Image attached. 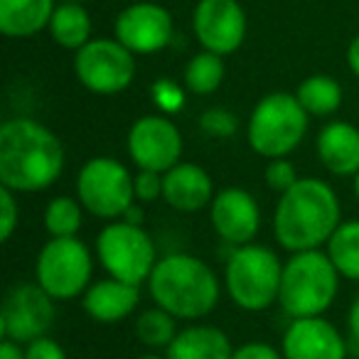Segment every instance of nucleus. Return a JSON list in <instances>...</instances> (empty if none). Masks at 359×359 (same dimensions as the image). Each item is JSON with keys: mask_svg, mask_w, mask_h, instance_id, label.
I'll list each match as a JSON object with an SVG mask.
<instances>
[{"mask_svg": "<svg viewBox=\"0 0 359 359\" xmlns=\"http://www.w3.org/2000/svg\"><path fill=\"white\" fill-rule=\"evenodd\" d=\"M65 170V145L40 121L18 116L0 126V185L18 195L50 190Z\"/></svg>", "mask_w": 359, "mask_h": 359, "instance_id": "obj_1", "label": "nucleus"}, {"mask_svg": "<svg viewBox=\"0 0 359 359\" xmlns=\"http://www.w3.org/2000/svg\"><path fill=\"white\" fill-rule=\"evenodd\" d=\"M339 200L320 177H300L280 195L273 215L276 241L290 254L320 249L330 241L339 222Z\"/></svg>", "mask_w": 359, "mask_h": 359, "instance_id": "obj_2", "label": "nucleus"}, {"mask_svg": "<svg viewBox=\"0 0 359 359\" xmlns=\"http://www.w3.org/2000/svg\"><path fill=\"white\" fill-rule=\"evenodd\" d=\"M155 305L177 320H200L219 303V278L207 261L192 254H170L155 264L148 278Z\"/></svg>", "mask_w": 359, "mask_h": 359, "instance_id": "obj_3", "label": "nucleus"}, {"mask_svg": "<svg viewBox=\"0 0 359 359\" xmlns=\"http://www.w3.org/2000/svg\"><path fill=\"white\" fill-rule=\"evenodd\" d=\"M339 271L327 251H298L283 264L278 303L290 318H318L334 303Z\"/></svg>", "mask_w": 359, "mask_h": 359, "instance_id": "obj_4", "label": "nucleus"}, {"mask_svg": "<svg viewBox=\"0 0 359 359\" xmlns=\"http://www.w3.org/2000/svg\"><path fill=\"white\" fill-rule=\"evenodd\" d=\"M310 114L295 94L273 91L254 106L246 123V140L251 150L266 160L288 158L308 133Z\"/></svg>", "mask_w": 359, "mask_h": 359, "instance_id": "obj_5", "label": "nucleus"}, {"mask_svg": "<svg viewBox=\"0 0 359 359\" xmlns=\"http://www.w3.org/2000/svg\"><path fill=\"white\" fill-rule=\"evenodd\" d=\"M280 278H283V264L269 246H234L231 256L226 259V293L246 313L269 310L278 300Z\"/></svg>", "mask_w": 359, "mask_h": 359, "instance_id": "obj_6", "label": "nucleus"}, {"mask_svg": "<svg viewBox=\"0 0 359 359\" xmlns=\"http://www.w3.org/2000/svg\"><path fill=\"white\" fill-rule=\"evenodd\" d=\"M133 177L121 160L96 155L76 175V200L89 215L116 222L135 205Z\"/></svg>", "mask_w": 359, "mask_h": 359, "instance_id": "obj_7", "label": "nucleus"}, {"mask_svg": "<svg viewBox=\"0 0 359 359\" xmlns=\"http://www.w3.org/2000/svg\"><path fill=\"white\" fill-rule=\"evenodd\" d=\"M96 254L111 278L130 285L148 283L155 264L160 261L153 236L140 224H130L123 219L111 222L99 231Z\"/></svg>", "mask_w": 359, "mask_h": 359, "instance_id": "obj_8", "label": "nucleus"}, {"mask_svg": "<svg viewBox=\"0 0 359 359\" xmlns=\"http://www.w3.org/2000/svg\"><path fill=\"white\" fill-rule=\"evenodd\" d=\"M94 259L89 246L76 236H52L35 261V278L55 300H74L94 280Z\"/></svg>", "mask_w": 359, "mask_h": 359, "instance_id": "obj_9", "label": "nucleus"}, {"mask_svg": "<svg viewBox=\"0 0 359 359\" xmlns=\"http://www.w3.org/2000/svg\"><path fill=\"white\" fill-rule=\"evenodd\" d=\"M74 74L86 91L114 96L126 91L135 79V55L118 40H89L74 55Z\"/></svg>", "mask_w": 359, "mask_h": 359, "instance_id": "obj_10", "label": "nucleus"}, {"mask_svg": "<svg viewBox=\"0 0 359 359\" xmlns=\"http://www.w3.org/2000/svg\"><path fill=\"white\" fill-rule=\"evenodd\" d=\"M55 323V298L40 283H20L8 293L0 313L3 339L30 344L50 332Z\"/></svg>", "mask_w": 359, "mask_h": 359, "instance_id": "obj_11", "label": "nucleus"}, {"mask_svg": "<svg viewBox=\"0 0 359 359\" xmlns=\"http://www.w3.org/2000/svg\"><path fill=\"white\" fill-rule=\"evenodd\" d=\"M126 148L138 170L165 175L182 158V133L165 114L140 116L130 126Z\"/></svg>", "mask_w": 359, "mask_h": 359, "instance_id": "obj_12", "label": "nucleus"}, {"mask_svg": "<svg viewBox=\"0 0 359 359\" xmlns=\"http://www.w3.org/2000/svg\"><path fill=\"white\" fill-rule=\"evenodd\" d=\"M114 37L135 57L155 55L172 42V15L158 3H133L118 13L114 22Z\"/></svg>", "mask_w": 359, "mask_h": 359, "instance_id": "obj_13", "label": "nucleus"}, {"mask_svg": "<svg viewBox=\"0 0 359 359\" xmlns=\"http://www.w3.org/2000/svg\"><path fill=\"white\" fill-rule=\"evenodd\" d=\"M192 30L202 50L234 55L246 40V13L239 0H200L192 13Z\"/></svg>", "mask_w": 359, "mask_h": 359, "instance_id": "obj_14", "label": "nucleus"}, {"mask_svg": "<svg viewBox=\"0 0 359 359\" xmlns=\"http://www.w3.org/2000/svg\"><path fill=\"white\" fill-rule=\"evenodd\" d=\"M210 219L217 236L231 246L251 244L261 229L259 202L241 187H224L217 192L210 205Z\"/></svg>", "mask_w": 359, "mask_h": 359, "instance_id": "obj_15", "label": "nucleus"}, {"mask_svg": "<svg viewBox=\"0 0 359 359\" xmlns=\"http://www.w3.org/2000/svg\"><path fill=\"white\" fill-rule=\"evenodd\" d=\"M285 359H347V342L332 323L318 318H295L280 339Z\"/></svg>", "mask_w": 359, "mask_h": 359, "instance_id": "obj_16", "label": "nucleus"}, {"mask_svg": "<svg viewBox=\"0 0 359 359\" xmlns=\"http://www.w3.org/2000/svg\"><path fill=\"white\" fill-rule=\"evenodd\" d=\"M163 200L175 212H200L215 200V182L212 175L197 163H182L163 175Z\"/></svg>", "mask_w": 359, "mask_h": 359, "instance_id": "obj_17", "label": "nucleus"}, {"mask_svg": "<svg viewBox=\"0 0 359 359\" xmlns=\"http://www.w3.org/2000/svg\"><path fill=\"white\" fill-rule=\"evenodd\" d=\"M140 290L138 285L123 283L118 278H101L86 288V293L81 295V305L84 313L91 320L104 325H114L126 320L128 315H133V310L138 308Z\"/></svg>", "mask_w": 359, "mask_h": 359, "instance_id": "obj_18", "label": "nucleus"}, {"mask_svg": "<svg viewBox=\"0 0 359 359\" xmlns=\"http://www.w3.org/2000/svg\"><path fill=\"white\" fill-rule=\"evenodd\" d=\"M318 158L325 170L337 177H354L359 172V128L347 121H330L315 140Z\"/></svg>", "mask_w": 359, "mask_h": 359, "instance_id": "obj_19", "label": "nucleus"}, {"mask_svg": "<svg viewBox=\"0 0 359 359\" xmlns=\"http://www.w3.org/2000/svg\"><path fill=\"white\" fill-rule=\"evenodd\" d=\"M234 344L224 330L215 325H190L165 349L168 359H231Z\"/></svg>", "mask_w": 359, "mask_h": 359, "instance_id": "obj_20", "label": "nucleus"}, {"mask_svg": "<svg viewBox=\"0 0 359 359\" xmlns=\"http://www.w3.org/2000/svg\"><path fill=\"white\" fill-rule=\"evenodd\" d=\"M55 0H0V32L13 40L47 30L55 13Z\"/></svg>", "mask_w": 359, "mask_h": 359, "instance_id": "obj_21", "label": "nucleus"}, {"mask_svg": "<svg viewBox=\"0 0 359 359\" xmlns=\"http://www.w3.org/2000/svg\"><path fill=\"white\" fill-rule=\"evenodd\" d=\"M50 35L65 50H81L91 40V18L84 3H67L60 0L50 20Z\"/></svg>", "mask_w": 359, "mask_h": 359, "instance_id": "obj_22", "label": "nucleus"}, {"mask_svg": "<svg viewBox=\"0 0 359 359\" xmlns=\"http://www.w3.org/2000/svg\"><path fill=\"white\" fill-rule=\"evenodd\" d=\"M295 96L303 104V109L315 118H327V116L337 114L342 106V86L334 76L327 74H313L303 79Z\"/></svg>", "mask_w": 359, "mask_h": 359, "instance_id": "obj_23", "label": "nucleus"}, {"mask_svg": "<svg viewBox=\"0 0 359 359\" xmlns=\"http://www.w3.org/2000/svg\"><path fill=\"white\" fill-rule=\"evenodd\" d=\"M224 74H226L224 57L215 55V52H210V50H202L187 62L182 81H185V89L190 91V94L210 96L222 86Z\"/></svg>", "mask_w": 359, "mask_h": 359, "instance_id": "obj_24", "label": "nucleus"}, {"mask_svg": "<svg viewBox=\"0 0 359 359\" xmlns=\"http://www.w3.org/2000/svg\"><path fill=\"white\" fill-rule=\"evenodd\" d=\"M325 251L332 259L339 276L359 280V219L342 222L325 244Z\"/></svg>", "mask_w": 359, "mask_h": 359, "instance_id": "obj_25", "label": "nucleus"}, {"mask_svg": "<svg viewBox=\"0 0 359 359\" xmlns=\"http://www.w3.org/2000/svg\"><path fill=\"white\" fill-rule=\"evenodd\" d=\"M177 318L160 305L143 310L135 320V334L150 349H168L170 342L177 337Z\"/></svg>", "mask_w": 359, "mask_h": 359, "instance_id": "obj_26", "label": "nucleus"}, {"mask_svg": "<svg viewBox=\"0 0 359 359\" xmlns=\"http://www.w3.org/2000/svg\"><path fill=\"white\" fill-rule=\"evenodd\" d=\"M81 202L74 197H55V200L47 202L45 207V229L50 236H76L81 229Z\"/></svg>", "mask_w": 359, "mask_h": 359, "instance_id": "obj_27", "label": "nucleus"}, {"mask_svg": "<svg viewBox=\"0 0 359 359\" xmlns=\"http://www.w3.org/2000/svg\"><path fill=\"white\" fill-rule=\"evenodd\" d=\"M200 128H202V133L210 135V138L224 140V138L236 135V130H239V118H236L229 109H224V106H212V109H207L205 114L200 116Z\"/></svg>", "mask_w": 359, "mask_h": 359, "instance_id": "obj_28", "label": "nucleus"}, {"mask_svg": "<svg viewBox=\"0 0 359 359\" xmlns=\"http://www.w3.org/2000/svg\"><path fill=\"white\" fill-rule=\"evenodd\" d=\"M150 99H153V104L158 106L160 114L172 116L185 109L187 96H185V89H182L177 81L158 79V81H153V86H150Z\"/></svg>", "mask_w": 359, "mask_h": 359, "instance_id": "obj_29", "label": "nucleus"}, {"mask_svg": "<svg viewBox=\"0 0 359 359\" xmlns=\"http://www.w3.org/2000/svg\"><path fill=\"white\" fill-rule=\"evenodd\" d=\"M264 180L271 190L283 195V192L290 190L300 177H298V172H295V165L290 163L288 158H273V160H269V165H266Z\"/></svg>", "mask_w": 359, "mask_h": 359, "instance_id": "obj_30", "label": "nucleus"}, {"mask_svg": "<svg viewBox=\"0 0 359 359\" xmlns=\"http://www.w3.org/2000/svg\"><path fill=\"white\" fill-rule=\"evenodd\" d=\"M20 224V205L18 192L0 185V241H11Z\"/></svg>", "mask_w": 359, "mask_h": 359, "instance_id": "obj_31", "label": "nucleus"}, {"mask_svg": "<svg viewBox=\"0 0 359 359\" xmlns=\"http://www.w3.org/2000/svg\"><path fill=\"white\" fill-rule=\"evenodd\" d=\"M135 187V202H155L158 197H163V172H155V170H138L133 177Z\"/></svg>", "mask_w": 359, "mask_h": 359, "instance_id": "obj_32", "label": "nucleus"}, {"mask_svg": "<svg viewBox=\"0 0 359 359\" xmlns=\"http://www.w3.org/2000/svg\"><path fill=\"white\" fill-rule=\"evenodd\" d=\"M25 359H67V352L60 347V342H55L52 337H40L32 339L25 347Z\"/></svg>", "mask_w": 359, "mask_h": 359, "instance_id": "obj_33", "label": "nucleus"}, {"mask_svg": "<svg viewBox=\"0 0 359 359\" xmlns=\"http://www.w3.org/2000/svg\"><path fill=\"white\" fill-rule=\"evenodd\" d=\"M231 359H285L280 349L269 342H246L234 349Z\"/></svg>", "mask_w": 359, "mask_h": 359, "instance_id": "obj_34", "label": "nucleus"}, {"mask_svg": "<svg viewBox=\"0 0 359 359\" xmlns=\"http://www.w3.org/2000/svg\"><path fill=\"white\" fill-rule=\"evenodd\" d=\"M0 359H25V349L20 347V342L3 339L0 342Z\"/></svg>", "mask_w": 359, "mask_h": 359, "instance_id": "obj_35", "label": "nucleus"}, {"mask_svg": "<svg viewBox=\"0 0 359 359\" xmlns=\"http://www.w3.org/2000/svg\"><path fill=\"white\" fill-rule=\"evenodd\" d=\"M347 67L359 79V32L352 37V42H349V47H347Z\"/></svg>", "mask_w": 359, "mask_h": 359, "instance_id": "obj_36", "label": "nucleus"}, {"mask_svg": "<svg viewBox=\"0 0 359 359\" xmlns=\"http://www.w3.org/2000/svg\"><path fill=\"white\" fill-rule=\"evenodd\" d=\"M347 327H349L352 339H357L359 342V295L354 298L352 308H349V313H347Z\"/></svg>", "mask_w": 359, "mask_h": 359, "instance_id": "obj_37", "label": "nucleus"}, {"mask_svg": "<svg viewBox=\"0 0 359 359\" xmlns=\"http://www.w3.org/2000/svg\"><path fill=\"white\" fill-rule=\"evenodd\" d=\"M123 222H130V224H143V210L138 207V202H135L133 207H130L128 212H126L123 217H121Z\"/></svg>", "mask_w": 359, "mask_h": 359, "instance_id": "obj_38", "label": "nucleus"}, {"mask_svg": "<svg viewBox=\"0 0 359 359\" xmlns=\"http://www.w3.org/2000/svg\"><path fill=\"white\" fill-rule=\"evenodd\" d=\"M354 195H357V200H359V172L354 175Z\"/></svg>", "mask_w": 359, "mask_h": 359, "instance_id": "obj_39", "label": "nucleus"}, {"mask_svg": "<svg viewBox=\"0 0 359 359\" xmlns=\"http://www.w3.org/2000/svg\"><path fill=\"white\" fill-rule=\"evenodd\" d=\"M138 359H168V357H160V354H143V357Z\"/></svg>", "mask_w": 359, "mask_h": 359, "instance_id": "obj_40", "label": "nucleus"}, {"mask_svg": "<svg viewBox=\"0 0 359 359\" xmlns=\"http://www.w3.org/2000/svg\"><path fill=\"white\" fill-rule=\"evenodd\" d=\"M67 3H86V0H67Z\"/></svg>", "mask_w": 359, "mask_h": 359, "instance_id": "obj_41", "label": "nucleus"}]
</instances>
